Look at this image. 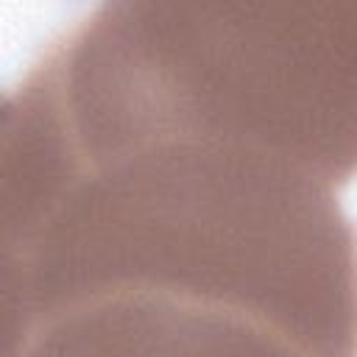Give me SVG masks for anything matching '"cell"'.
Masks as SVG:
<instances>
[{
  "instance_id": "6da1fadb",
  "label": "cell",
  "mask_w": 357,
  "mask_h": 357,
  "mask_svg": "<svg viewBox=\"0 0 357 357\" xmlns=\"http://www.w3.org/2000/svg\"><path fill=\"white\" fill-rule=\"evenodd\" d=\"M89 17L178 114L332 187L357 173V3H103Z\"/></svg>"
},
{
  "instance_id": "7a4b0ae2",
  "label": "cell",
  "mask_w": 357,
  "mask_h": 357,
  "mask_svg": "<svg viewBox=\"0 0 357 357\" xmlns=\"http://www.w3.org/2000/svg\"><path fill=\"white\" fill-rule=\"evenodd\" d=\"M3 307V357H357L279 310L142 273L22 282Z\"/></svg>"
}]
</instances>
